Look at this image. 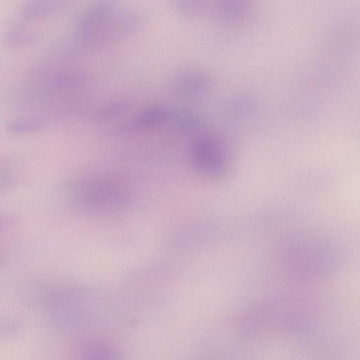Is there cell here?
<instances>
[{"mask_svg": "<svg viewBox=\"0 0 360 360\" xmlns=\"http://www.w3.org/2000/svg\"><path fill=\"white\" fill-rule=\"evenodd\" d=\"M43 123L37 119H20L10 121L6 128L12 131L24 133L34 131L41 129Z\"/></svg>", "mask_w": 360, "mask_h": 360, "instance_id": "8992f818", "label": "cell"}, {"mask_svg": "<svg viewBox=\"0 0 360 360\" xmlns=\"http://www.w3.org/2000/svg\"><path fill=\"white\" fill-rule=\"evenodd\" d=\"M172 112L162 106H153L143 111L135 120L136 127H147L162 122L171 117Z\"/></svg>", "mask_w": 360, "mask_h": 360, "instance_id": "277c9868", "label": "cell"}, {"mask_svg": "<svg viewBox=\"0 0 360 360\" xmlns=\"http://www.w3.org/2000/svg\"><path fill=\"white\" fill-rule=\"evenodd\" d=\"M189 74H185L181 78L182 79L181 84L184 91H198V89H203L205 81L204 78L198 74L193 72H188Z\"/></svg>", "mask_w": 360, "mask_h": 360, "instance_id": "52a82bcc", "label": "cell"}, {"mask_svg": "<svg viewBox=\"0 0 360 360\" xmlns=\"http://www.w3.org/2000/svg\"><path fill=\"white\" fill-rule=\"evenodd\" d=\"M77 360H121L117 352L108 343L100 340H89L80 347Z\"/></svg>", "mask_w": 360, "mask_h": 360, "instance_id": "3957f363", "label": "cell"}, {"mask_svg": "<svg viewBox=\"0 0 360 360\" xmlns=\"http://www.w3.org/2000/svg\"><path fill=\"white\" fill-rule=\"evenodd\" d=\"M68 194L79 209L92 212L119 211L129 205L131 196L120 183L103 177H85L70 183Z\"/></svg>", "mask_w": 360, "mask_h": 360, "instance_id": "6da1fadb", "label": "cell"}, {"mask_svg": "<svg viewBox=\"0 0 360 360\" xmlns=\"http://www.w3.org/2000/svg\"><path fill=\"white\" fill-rule=\"evenodd\" d=\"M3 263V259L2 257L0 256V266L1 265V264Z\"/></svg>", "mask_w": 360, "mask_h": 360, "instance_id": "ba28073f", "label": "cell"}, {"mask_svg": "<svg viewBox=\"0 0 360 360\" xmlns=\"http://www.w3.org/2000/svg\"><path fill=\"white\" fill-rule=\"evenodd\" d=\"M191 162L202 176L219 178L227 170V157L223 143L212 136L197 139L191 150Z\"/></svg>", "mask_w": 360, "mask_h": 360, "instance_id": "7a4b0ae2", "label": "cell"}, {"mask_svg": "<svg viewBox=\"0 0 360 360\" xmlns=\"http://www.w3.org/2000/svg\"><path fill=\"white\" fill-rule=\"evenodd\" d=\"M22 328V323L10 316H0V343L16 338Z\"/></svg>", "mask_w": 360, "mask_h": 360, "instance_id": "5b68a950", "label": "cell"}]
</instances>
